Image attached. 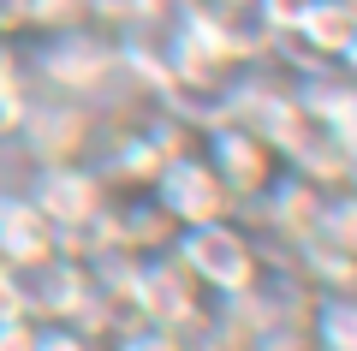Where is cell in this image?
Listing matches in <instances>:
<instances>
[{
  "instance_id": "1",
  "label": "cell",
  "mask_w": 357,
  "mask_h": 351,
  "mask_svg": "<svg viewBox=\"0 0 357 351\" xmlns=\"http://www.w3.org/2000/svg\"><path fill=\"white\" fill-rule=\"evenodd\" d=\"M173 262L191 274V286L215 304H250L268 280V251L256 232H244L238 221H215V226H191L173 232Z\"/></svg>"
},
{
  "instance_id": "2",
  "label": "cell",
  "mask_w": 357,
  "mask_h": 351,
  "mask_svg": "<svg viewBox=\"0 0 357 351\" xmlns=\"http://www.w3.org/2000/svg\"><path fill=\"white\" fill-rule=\"evenodd\" d=\"M203 161L215 167V179L227 185V197L238 202H250V209H262L268 197H274V185L286 179V161H280V149L262 137L256 126H244V119H220L215 131H208L203 143Z\"/></svg>"
},
{
  "instance_id": "3",
  "label": "cell",
  "mask_w": 357,
  "mask_h": 351,
  "mask_svg": "<svg viewBox=\"0 0 357 351\" xmlns=\"http://www.w3.org/2000/svg\"><path fill=\"white\" fill-rule=\"evenodd\" d=\"M149 202L161 209V221L173 232H191V226H215V221H232L238 202L227 197V185L215 179V167L203 161V149H173L161 161L149 185Z\"/></svg>"
},
{
  "instance_id": "4",
  "label": "cell",
  "mask_w": 357,
  "mask_h": 351,
  "mask_svg": "<svg viewBox=\"0 0 357 351\" xmlns=\"http://www.w3.org/2000/svg\"><path fill=\"white\" fill-rule=\"evenodd\" d=\"M30 202L48 214V226L66 244V239L96 232V221H102V209H107V185L96 179L89 161H48L36 173V185H30Z\"/></svg>"
},
{
  "instance_id": "5",
  "label": "cell",
  "mask_w": 357,
  "mask_h": 351,
  "mask_svg": "<svg viewBox=\"0 0 357 351\" xmlns=\"http://www.w3.org/2000/svg\"><path fill=\"white\" fill-rule=\"evenodd\" d=\"M60 251V232L30 202V191H0V262H13L18 274H42Z\"/></svg>"
},
{
  "instance_id": "6",
  "label": "cell",
  "mask_w": 357,
  "mask_h": 351,
  "mask_svg": "<svg viewBox=\"0 0 357 351\" xmlns=\"http://www.w3.org/2000/svg\"><path fill=\"white\" fill-rule=\"evenodd\" d=\"M357 30V0H304L292 24V42H304L316 60H340V48Z\"/></svg>"
},
{
  "instance_id": "7",
  "label": "cell",
  "mask_w": 357,
  "mask_h": 351,
  "mask_svg": "<svg viewBox=\"0 0 357 351\" xmlns=\"http://www.w3.org/2000/svg\"><path fill=\"white\" fill-rule=\"evenodd\" d=\"M304 107H310V126L340 149L345 173H351L357 167V89L351 84H328V89H316V96H304Z\"/></svg>"
},
{
  "instance_id": "8",
  "label": "cell",
  "mask_w": 357,
  "mask_h": 351,
  "mask_svg": "<svg viewBox=\"0 0 357 351\" xmlns=\"http://www.w3.org/2000/svg\"><path fill=\"white\" fill-rule=\"evenodd\" d=\"M304 345L310 351H357V298H316Z\"/></svg>"
},
{
  "instance_id": "9",
  "label": "cell",
  "mask_w": 357,
  "mask_h": 351,
  "mask_svg": "<svg viewBox=\"0 0 357 351\" xmlns=\"http://www.w3.org/2000/svg\"><path fill=\"white\" fill-rule=\"evenodd\" d=\"M107 351H197L191 334L178 327H161V322H143V315H126V322L107 334Z\"/></svg>"
},
{
  "instance_id": "10",
  "label": "cell",
  "mask_w": 357,
  "mask_h": 351,
  "mask_svg": "<svg viewBox=\"0 0 357 351\" xmlns=\"http://www.w3.org/2000/svg\"><path fill=\"white\" fill-rule=\"evenodd\" d=\"M24 119H30V89L18 77V66H6L0 72V137H18Z\"/></svg>"
},
{
  "instance_id": "11",
  "label": "cell",
  "mask_w": 357,
  "mask_h": 351,
  "mask_svg": "<svg viewBox=\"0 0 357 351\" xmlns=\"http://www.w3.org/2000/svg\"><path fill=\"white\" fill-rule=\"evenodd\" d=\"M18 315H36L30 310V274H18L13 262H0V322H18Z\"/></svg>"
},
{
  "instance_id": "12",
  "label": "cell",
  "mask_w": 357,
  "mask_h": 351,
  "mask_svg": "<svg viewBox=\"0 0 357 351\" xmlns=\"http://www.w3.org/2000/svg\"><path fill=\"white\" fill-rule=\"evenodd\" d=\"M36 351H96V339L72 322H36Z\"/></svg>"
},
{
  "instance_id": "13",
  "label": "cell",
  "mask_w": 357,
  "mask_h": 351,
  "mask_svg": "<svg viewBox=\"0 0 357 351\" xmlns=\"http://www.w3.org/2000/svg\"><path fill=\"white\" fill-rule=\"evenodd\" d=\"M0 351H36V315L0 322Z\"/></svg>"
},
{
  "instance_id": "14",
  "label": "cell",
  "mask_w": 357,
  "mask_h": 351,
  "mask_svg": "<svg viewBox=\"0 0 357 351\" xmlns=\"http://www.w3.org/2000/svg\"><path fill=\"white\" fill-rule=\"evenodd\" d=\"M333 66H340V84H351V89H357V30H351V42L340 48V60H333Z\"/></svg>"
},
{
  "instance_id": "15",
  "label": "cell",
  "mask_w": 357,
  "mask_h": 351,
  "mask_svg": "<svg viewBox=\"0 0 357 351\" xmlns=\"http://www.w3.org/2000/svg\"><path fill=\"white\" fill-rule=\"evenodd\" d=\"M197 6H215V13H250V0H197Z\"/></svg>"
}]
</instances>
